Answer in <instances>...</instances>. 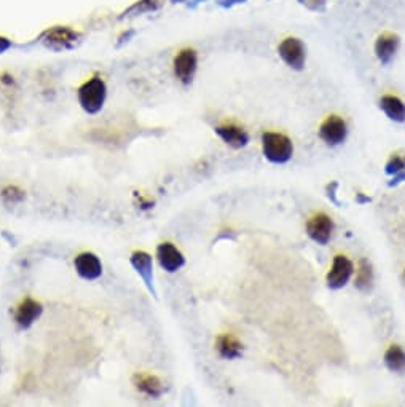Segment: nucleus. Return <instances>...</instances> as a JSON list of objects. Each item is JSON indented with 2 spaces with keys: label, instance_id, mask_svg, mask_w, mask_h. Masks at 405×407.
Returning <instances> with one entry per match:
<instances>
[{
  "label": "nucleus",
  "instance_id": "nucleus-1",
  "mask_svg": "<svg viewBox=\"0 0 405 407\" xmlns=\"http://www.w3.org/2000/svg\"><path fill=\"white\" fill-rule=\"evenodd\" d=\"M107 87L101 77H93L79 88V103L86 114H98L104 108Z\"/></svg>",
  "mask_w": 405,
  "mask_h": 407
},
{
  "label": "nucleus",
  "instance_id": "nucleus-2",
  "mask_svg": "<svg viewBox=\"0 0 405 407\" xmlns=\"http://www.w3.org/2000/svg\"><path fill=\"white\" fill-rule=\"evenodd\" d=\"M262 150L265 158L275 165H284L292 158L293 146L291 139L280 133H263Z\"/></svg>",
  "mask_w": 405,
  "mask_h": 407
},
{
  "label": "nucleus",
  "instance_id": "nucleus-3",
  "mask_svg": "<svg viewBox=\"0 0 405 407\" xmlns=\"http://www.w3.org/2000/svg\"><path fill=\"white\" fill-rule=\"evenodd\" d=\"M80 36L77 34L74 29H70L68 26H54L52 29H48L42 37L43 45L54 52H63V50H70L75 47V43L79 42Z\"/></svg>",
  "mask_w": 405,
  "mask_h": 407
},
{
  "label": "nucleus",
  "instance_id": "nucleus-4",
  "mask_svg": "<svg viewBox=\"0 0 405 407\" xmlns=\"http://www.w3.org/2000/svg\"><path fill=\"white\" fill-rule=\"evenodd\" d=\"M198 69V54L193 48H184L177 53L174 58V75L177 80L188 85L192 83L193 77Z\"/></svg>",
  "mask_w": 405,
  "mask_h": 407
},
{
  "label": "nucleus",
  "instance_id": "nucleus-5",
  "mask_svg": "<svg viewBox=\"0 0 405 407\" xmlns=\"http://www.w3.org/2000/svg\"><path fill=\"white\" fill-rule=\"evenodd\" d=\"M354 272L353 262L349 260L345 256H335L334 262H332L330 272L327 273V286L330 289H342L345 288L348 281L351 280Z\"/></svg>",
  "mask_w": 405,
  "mask_h": 407
},
{
  "label": "nucleus",
  "instance_id": "nucleus-6",
  "mask_svg": "<svg viewBox=\"0 0 405 407\" xmlns=\"http://www.w3.org/2000/svg\"><path fill=\"white\" fill-rule=\"evenodd\" d=\"M280 57L282 61L289 66L291 69L296 71H302L305 66V59H307V53H305V45L302 40H298L296 37H289L284 38L280 43Z\"/></svg>",
  "mask_w": 405,
  "mask_h": 407
},
{
  "label": "nucleus",
  "instance_id": "nucleus-7",
  "mask_svg": "<svg viewBox=\"0 0 405 407\" xmlns=\"http://www.w3.org/2000/svg\"><path fill=\"white\" fill-rule=\"evenodd\" d=\"M348 135L345 120L340 117L332 115L324 120V124L319 128V136L329 146H338V144L345 142Z\"/></svg>",
  "mask_w": 405,
  "mask_h": 407
},
{
  "label": "nucleus",
  "instance_id": "nucleus-8",
  "mask_svg": "<svg viewBox=\"0 0 405 407\" xmlns=\"http://www.w3.org/2000/svg\"><path fill=\"white\" fill-rule=\"evenodd\" d=\"M307 232L310 238L318 244H327L334 232V222L327 214L319 213L314 214L307 224Z\"/></svg>",
  "mask_w": 405,
  "mask_h": 407
},
{
  "label": "nucleus",
  "instance_id": "nucleus-9",
  "mask_svg": "<svg viewBox=\"0 0 405 407\" xmlns=\"http://www.w3.org/2000/svg\"><path fill=\"white\" fill-rule=\"evenodd\" d=\"M74 265H75L77 273H79L83 280L94 281L102 275L101 260H99L98 256H94L93 253L79 254L74 260Z\"/></svg>",
  "mask_w": 405,
  "mask_h": 407
},
{
  "label": "nucleus",
  "instance_id": "nucleus-10",
  "mask_svg": "<svg viewBox=\"0 0 405 407\" xmlns=\"http://www.w3.org/2000/svg\"><path fill=\"white\" fill-rule=\"evenodd\" d=\"M157 259H158V264L162 265V269H165L166 272H169V273L177 272L179 269H182V267H184V264H185L184 254H182L181 251L171 243L160 244L158 249H157Z\"/></svg>",
  "mask_w": 405,
  "mask_h": 407
},
{
  "label": "nucleus",
  "instance_id": "nucleus-11",
  "mask_svg": "<svg viewBox=\"0 0 405 407\" xmlns=\"http://www.w3.org/2000/svg\"><path fill=\"white\" fill-rule=\"evenodd\" d=\"M42 304H38L34 299H26L20 304L18 310H16L15 320L21 327H31L38 320V316L42 315Z\"/></svg>",
  "mask_w": 405,
  "mask_h": 407
},
{
  "label": "nucleus",
  "instance_id": "nucleus-12",
  "mask_svg": "<svg viewBox=\"0 0 405 407\" xmlns=\"http://www.w3.org/2000/svg\"><path fill=\"white\" fill-rule=\"evenodd\" d=\"M215 133H217L219 138L224 141L225 144H229L230 147L235 149H241L246 147L249 142V135L243 128L233 125V124H225L215 128Z\"/></svg>",
  "mask_w": 405,
  "mask_h": 407
},
{
  "label": "nucleus",
  "instance_id": "nucleus-13",
  "mask_svg": "<svg viewBox=\"0 0 405 407\" xmlns=\"http://www.w3.org/2000/svg\"><path fill=\"white\" fill-rule=\"evenodd\" d=\"M399 48V37L396 34H383L375 42V54L381 64H390L396 57Z\"/></svg>",
  "mask_w": 405,
  "mask_h": 407
},
{
  "label": "nucleus",
  "instance_id": "nucleus-14",
  "mask_svg": "<svg viewBox=\"0 0 405 407\" xmlns=\"http://www.w3.org/2000/svg\"><path fill=\"white\" fill-rule=\"evenodd\" d=\"M131 265L135 267L136 272L139 273V276L146 283V286L155 293L153 289V267H152V258L144 251H136L131 256Z\"/></svg>",
  "mask_w": 405,
  "mask_h": 407
},
{
  "label": "nucleus",
  "instance_id": "nucleus-15",
  "mask_svg": "<svg viewBox=\"0 0 405 407\" xmlns=\"http://www.w3.org/2000/svg\"><path fill=\"white\" fill-rule=\"evenodd\" d=\"M380 108L390 120L397 121V124L405 121V104L397 96H392V94L383 96L380 99Z\"/></svg>",
  "mask_w": 405,
  "mask_h": 407
},
{
  "label": "nucleus",
  "instance_id": "nucleus-16",
  "mask_svg": "<svg viewBox=\"0 0 405 407\" xmlns=\"http://www.w3.org/2000/svg\"><path fill=\"white\" fill-rule=\"evenodd\" d=\"M217 351L222 358L225 360H236L243 355V345L240 340L231 334H224L217 339Z\"/></svg>",
  "mask_w": 405,
  "mask_h": 407
},
{
  "label": "nucleus",
  "instance_id": "nucleus-17",
  "mask_svg": "<svg viewBox=\"0 0 405 407\" xmlns=\"http://www.w3.org/2000/svg\"><path fill=\"white\" fill-rule=\"evenodd\" d=\"M136 388L141 393L151 396V398H160L163 394V385L158 377L148 376V373H139L135 377Z\"/></svg>",
  "mask_w": 405,
  "mask_h": 407
},
{
  "label": "nucleus",
  "instance_id": "nucleus-18",
  "mask_svg": "<svg viewBox=\"0 0 405 407\" xmlns=\"http://www.w3.org/2000/svg\"><path fill=\"white\" fill-rule=\"evenodd\" d=\"M385 364L392 372H402L405 369V351L399 345H392L385 353Z\"/></svg>",
  "mask_w": 405,
  "mask_h": 407
},
{
  "label": "nucleus",
  "instance_id": "nucleus-19",
  "mask_svg": "<svg viewBox=\"0 0 405 407\" xmlns=\"http://www.w3.org/2000/svg\"><path fill=\"white\" fill-rule=\"evenodd\" d=\"M374 283V272H372V265L367 259H360L358 273H356V288L359 291H369Z\"/></svg>",
  "mask_w": 405,
  "mask_h": 407
},
{
  "label": "nucleus",
  "instance_id": "nucleus-20",
  "mask_svg": "<svg viewBox=\"0 0 405 407\" xmlns=\"http://www.w3.org/2000/svg\"><path fill=\"white\" fill-rule=\"evenodd\" d=\"M405 170V157L404 155H394L390 158V161L386 163V175L396 176L399 172H402Z\"/></svg>",
  "mask_w": 405,
  "mask_h": 407
},
{
  "label": "nucleus",
  "instance_id": "nucleus-21",
  "mask_svg": "<svg viewBox=\"0 0 405 407\" xmlns=\"http://www.w3.org/2000/svg\"><path fill=\"white\" fill-rule=\"evenodd\" d=\"M298 3H302L303 7L312 10V12H324L327 0H298Z\"/></svg>",
  "mask_w": 405,
  "mask_h": 407
},
{
  "label": "nucleus",
  "instance_id": "nucleus-22",
  "mask_svg": "<svg viewBox=\"0 0 405 407\" xmlns=\"http://www.w3.org/2000/svg\"><path fill=\"white\" fill-rule=\"evenodd\" d=\"M401 182H405V170L392 177V182H390V187L397 186V184H401Z\"/></svg>",
  "mask_w": 405,
  "mask_h": 407
},
{
  "label": "nucleus",
  "instance_id": "nucleus-23",
  "mask_svg": "<svg viewBox=\"0 0 405 407\" xmlns=\"http://www.w3.org/2000/svg\"><path fill=\"white\" fill-rule=\"evenodd\" d=\"M10 47H12V43H10L5 37H0V54L7 52Z\"/></svg>",
  "mask_w": 405,
  "mask_h": 407
},
{
  "label": "nucleus",
  "instance_id": "nucleus-24",
  "mask_svg": "<svg viewBox=\"0 0 405 407\" xmlns=\"http://www.w3.org/2000/svg\"><path fill=\"white\" fill-rule=\"evenodd\" d=\"M243 2H246V0H222L220 5L222 7H233V5H236V3H243Z\"/></svg>",
  "mask_w": 405,
  "mask_h": 407
},
{
  "label": "nucleus",
  "instance_id": "nucleus-25",
  "mask_svg": "<svg viewBox=\"0 0 405 407\" xmlns=\"http://www.w3.org/2000/svg\"><path fill=\"white\" fill-rule=\"evenodd\" d=\"M195 3H199V2H204V0H193Z\"/></svg>",
  "mask_w": 405,
  "mask_h": 407
}]
</instances>
